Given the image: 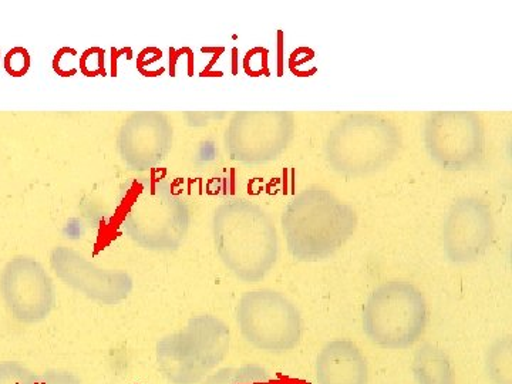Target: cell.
<instances>
[{
    "label": "cell",
    "instance_id": "1",
    "mask_svg": "<svg viewBox=\"0 0 512 384\" xmlns=\"http://www.w3.org/2000/svg\"><path fill=\"white\" fill-rule=\"evenodd\" d=\"M229 345L231 333L220 319H191L183 332L157 343L158 369L171 384H200L224 362Z\"/></svg>",
    "mask_w": 512,
    "mask_h": 384
},
{
    "label": "cell",
    "instance_id": "2",
    "mask_svg": "<svg viewBox=\"0 0 512 384\" xmlns=\"http://www.w3.org/2000/svg\"><path fill=\"white\" fill-rule=\"evenodd\" d=\"M426 326V299L409 282L380 285L363 309V330L370 342L383 349L410 348L419 342Z\"/></svg>",
    "mask_w": 512,
    "mask_h": 384
},
{
    "label": "cell",
    "instance_id": "3",
    "mask_svg": "<svg viewBox=\"0 0 512 384\" xmlns=\"http://www.w3.org/2000/svg\"><path fill=\"white\" fill-rule=\"evenodd\" d=\"M355 214L338 201L295 202L284 217L289 251L298 261L329 258L352 237Z\"/></svg>",
    "mask_w": 512,
    "mask_h": 384
},
{
    "label": "cell",
    "instance_id": "4",
    "mask_svg": "<svg viewBox=\"0 0 512 384\" xmlns=\"http://www.w3.org/2000/svg\"><path fill=\"white\" fill-rule=\"evenodd\" d=\"M237 320L245 340L262 352H291L302 339L301 313L278 292L244 295L239 302Z\"/></svg>",
    "mask_w": 512,
    "mask_h": 384
},
{
    "label": "cell",
    "instance_id": "5",
    "mask_svg": "<svg viewBox=\"0 0 512 384\" xmlns=\"http://www.w3.org/2000/svg\"><path fill=\"white\" fill-rule=\"evenodd\" d=\"M215 241L222 261L242 281H261L278 258L274 225L261 217L218 222Z\"/></svg>",
    "mask_w": 512,
    "mask_h": 384
},
{
    "label": "cell",
    "instance_id": "6",
    "mask_svg": "<svg viewBox=\"0 0 512 384\" xmlns=\"http://www.w3.org/2000/svg\"><path fill=\"white\" fill-rule=\"evenodd\" d=\"M493 235L490 212L474 202L461 204L451 212L444 227V251L451 262L468 264L485 254Z\"/></svg>",
    "mask_w": 512,
    "mask_h": 384
},
{
    "label": "cell",
    "instance_id": "7",
    "mask_svg": "<svg viewBox=\"0 0 512 384\" xmlns=\"http://www.w3.org/2000/svg\"><path fill=\"white\" fill-rule=\"evenodd\" d=\"M55 259L57 271L63 279L100 301H120L130 289L127 276L94 271L73 252L59 251Z\"/></svg>",
    "mask_w": 512,
    "mask_h": 384
},
{
    "label": "cell",
    "instance_id": "8",
    "mask_svg": "<svg viewBox=\"0 0 512 384\" xmlns=\"http://www.w3.org/2000/svg\"><path fill=\"white\" fill-rule=\"evenodd\" d=\"M316 380L318 384H367L366 357L352 340H332L316 359Z\"/></svg>",
    "mask_w": 512,
    "mask_h": 384
},
{
    "label": "cell",
    "instance_id": "9",
    "mask_svg": "<svg viewBox=\"0 0 512 384\" xmlns=\"http://www.w3.org/2000/svg\"><path fill=\"white\" fill-rule=\"evenodd\" d=\"M26 272L10 275L8 295L13 303V312L23 322H39L53 306V293L49 281L36 266L26 265Z\"/></svg>",
    "mask_w": 512,
    "mask_h": 384
},
{
    "label": "cell",
    "instance_id": "10",
    "mask_svg": "<svg viewBox=\"0 0 512 384\" xmlns=\"http://www.w3.org/2000/svg\"><path fill=\"white\" fill-rule=\"evenodd\" d=\"M413 373L419 384H454L453 366L437 346H421L414 356Z\"/></svg>",
    "mask_w": 512,
    "mask_h": 384
},
{
    "label": "cell",
    "instance_id": "11",
    "mask_svg": "<svg viewBox=\"0 0 512 384\" xmlns=\"http://www.w3.org/2000/svg\"><path fill=\"white\" fill-rule=\"evenodd\" d=\"M485 372L493 384H512V343L510 336L498 339L485 355Z\"/></svg>",
    "mask_w": 512,
    "mask_h": 384
},
{
    "label": "cell",
    "instance_id": "12",
    "mask_svg": "<svg viewBox=\"0 0 512 384\" xmlns=\"http://www.w3.org/2000/svg\"><path fill=\"white\" fill-rule=\"evenodd\" d=\"M272 376L268 370L258 365L225 367L205 377L200 384H269Z\"/></svg>",
    "mask_w": 512,
    "mask_h": 384
},
{
    "label": "cell",
    "instance_id": "13",
    "mask_svg": "<svg viewBox=\"0 0 512 384\" xmlns=\"http://www.w3.org/2000/svg\"><path fill=\"white\" fill-rule=\"evenodd\" d=\"M37 373L19 362L0 363V384H36Z\"/></svg>",
    "mask_w": 512,
    "mask_h": 384
},
{
    "label": "cell",
    "instance_id": "14",
    "mask_svg": "<svg viewBox=\"0 0 512 384\" xmlns=\"http://www.w3.org/2000/svg\"><path fill=\"white\" fill-rule=\"evenodd\" d=\"M36 384H83L79 376L67 370L49 369L37 376Z\"/></svg>",
    "mask_w": 512,
    "mask_h": 384
}]
</instances>
